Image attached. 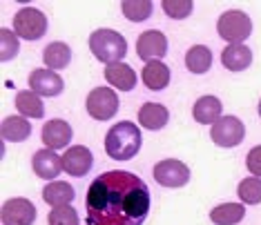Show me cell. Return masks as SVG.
<instances>
[{
	"label": "cell",
	"mask_w": 261,
	"mask_h": 225,
	"mask_svg": "<svg viewBox=\"0 0 261 225\" xmlns=\"http://www.w3.org/2000/svg\"><path fill=\"white\" fill-rule=\"evenodd\" d=\"M154 179L161 183L163 187H183L190 181V170L186 163L176 161V158H165V161L154 165Z\"/></svg>",
	"instance_id": "7"
},
{
	"label": "cell",
	"mask_w": 261,
	"mask_h": 225,
	"mask_svg": "<svg viewBox=\"0 0 261 225\" xmlns=\"http://www.w3.org/2000/svg\"><path fill=\"white\" fill-rule=\"evenodd\" d=\"M237 194H239L241 203H246V205L261 203V179H257V176L243 179L239 183V187H237Z\"/></svg>",
	"instance_id": "27"
},
{
	"label": "cell",
	"mask_w": 261,
	"mask_h": 225,
	"mask_svg": "<svg viewBox=\"0 0 261 225\" xmlns=\"http://www.w3.org/2000/svg\"><path fill=\"white\" fill-rule=\"evenodd\" d=\"M43 199H45L47 205H54V207L69 205L74 201V187L69 185V183H63V181L47 183L43 187Z\"/></svg>",
	"instance_id": "22"
},
{
	"label": "cell",
	"mask_w": 261,
	"mask_h": 225,
	"mask_svg": "<svg viewBox=\"0 0 261 225\" xmlns=\"http://www.w3.org/2000/svg\"><path fill=\"white\" fill-rule=\"evenodd\" d=\"M170 121V111L165 105L161 103H145L143 107L139 109V123L141 127L150 129V132H156V129H163Z\"/></svg>",
	"instance_id": "15"
},
{
	"label": "cell",
	"mask_w": 261,
	"mask_h": 225,
	"mask_svg": "<svg viewBox=\"0 0 261 225\" xmlns=\"http://www.w3.org/2000/svg\"><path fill=\"white\" fill-rule=\"evenodd\" d=\"M0 132H3V138L9 140V143H22L32 134V123L25 116H7L3 121Z\"/></svg>",
	"instance_id": "20"
},
{
	"label": "cell",
	"mask_w": 261,
	"mask_h": 225,
	"mask_svg": "<svg viewBox=\"0 0 261 225\" xmlns=\"http://www.w3.org/2000/svg\"><path fill=\"white\" fill-rule=\"evenodd\" d=\"M152 7L154 5L150 0H123L121 3V9H123V16L132 22H143L152 16Z\"/></svg>",
	"instance_id": "26"
},
{
	"label": "cell",
	"mask_w": 261,
	"mask_h": 225,
	"mask_svg": "<svg viewBox=\"0 0 261 225\" xmlns=\"http://www.w3.org/2000/svg\"><path fill=\"white\" fill-rule=\"evenodd\" d=\"M212 65V51L205 45H194L186 54V67L192 74H205Z\"/></svg>",
	"instance_id": "25"
},
{
	"label": "cell",
	"mask_w": 261,
	"mask_h": 225,
	"mask_svg": "<svg viewBox=\"0 0 261 225\" xmlns=\"http://www.w3.org/2000/svg\"><path fill=\"white\" fill-rule=\"evenodd\" d=\"M221 63L230 72H243L250 67L252 63V51L246 45H228L221 51Z\"/></svg>",
	"instance_id": "19"
},
{
	"label": "cell",
	"mask_w": 261,
	"mask_h": 225,
	"mask_svg": "<svg viewBox=\"0 0 261 225\" xmlns=\"http://www.w3.org/2000/svg\"><path fill=\"white\" fill-rule=\"evenodd\" d=\"M43 61L47 65V69L56 72V69H65L72 61V49H69L65 43L56 40V43H49L43 51Z\"/></svg>",
	"instance_id": "23"
},
{
	"label": "cell",
	"mask_w": 261,
	"mask_h": 225,
	"mask_svg": "<svg viewBox=\"0 0 261 225\" xmlns=\"http://www.w3.org/2000/svg\"><path fill=\"white\" fill-rule=\"evenodd\" d=\"M246 165H248V170L252 172V176H261V145L257 147H252L250 152H248V158H246Z\"/></svg>",
	"instance_id": "31"
},
{
	"label": "cell",
	"mask_w": 261,
	"mask_h": 225,
	"mask_svg": "<svg viewBox=\"0 0 261 225\" xmlns=\"http://www.w3.org/2000/svg\"><path fill=\"white\" fill-rule=\"evenodd\" d=\"M16 109L25 118H43L45 116V105L43 98L32 90H22L16 94Z\"/></svg>",
	"instance_id": "21"
},
{
	"label": "cell",
	"mask_w": 261,
	"mask_h": 225,
	"mask_svg": "<svg viewBox=\"0 0 261 225\" xmlns=\"http://www.w3.org/2000/svg\"><path fill=\"white\" fill-rule=\"evenodd\" d=\"M29 87L38 96H58L65 90V82L56 72L51 69H34L29 74Z\"/></svg>",
	"instance_id": "12"
},
{
	"label": "cell",
	"mask_w": 261,
	"mask_h": 225,
	"mask_svg": "<svg viewBox=\"0 0 261 225\" xmlns=\"http://www.w3.org/2000/svg\"><path fill=\"white\" fill-rule=\"evenodd\" d=\"M0 43H3V51H0V61L7 63L11 61L20 49V43H18V36H16L11 29H3L0 32Z\"/></svg>",
	"instance_id": "30"
},
{
	"label": "cell",
	"mask_w": 261,
	"mask_h": 225,
	"mask_svg": "<svg viewBox=\"0 0 261 225\" xmlns=\"http://www.w3.org/2000/svg\"><path fill=\"white\" fill-rule=\"evenodd\" d=\"M105 78L112 87L121 92H132L136 85V72L129 67L127 63H114L105 67Z\"/></svg>",
	"instance_id": "16"
},
{
	"label": "cell",
	"mask_w": 261,
	"mask_h": 225,
	"mask_svg": "<svg viewBox=\"0 0 261 225\" xmlns=\"http://www.w3.org/2000/svg\"><path fill=\"white\" fill-rule=\"evenodd\" d=\"M49 225H79V214L72 205H63V207H54L47 216Z\"/></svg>",
	"instance_id": "29"
},
{
	"label": "cell",
	"mask_w": 261,
	"mask_h": 225,
	"mask_svg": "<svg viewBox=\"0 0 261 225\" xmlns=\"http://www.w3.org/2000/svg\"><path fill=\"white\" fill-rule=\"evenodd\" d=\"M136 54H139V58L145 63L163 58L168 54V38H165V34L156 32V29L143 32L139 38H136Z\"/></svg>",
	"instance_id": "10"
},
{
	"label": "cell",
	"mask_w": 261,
	"mask_h": 225,
	"mask_svg": "<svg viewBox=\"0 0 261 225\" xmlns=\"http://www.w3.org/2000/svg\"><path fill=\"white\" fill-rule=\"evenodd\" d=\"M246 216V207L239 203H223L210 210V221L215 225H237Z\"/></svg>",
	"instance_id": "24"
},
{
	"label": "cell",
	"mask_w": 261,
	"mask_h": 225,
	"mask_svg": "<svg viewBox=\"0 0 261 225\" xmlns=\"http://www.w3.org/2000/svg\"><path fill=\"white\" fill-rule=\"evenodd\" d=\"M217 32L225 43L230 45H241L243 40L252 34V20L246 11L230 9L221 14V18L217 22Z\"/></svg>",
	"instance_id": "4"
},
{
	"label": "cell",
	"mask_w": 261,
	"mask_h": 225,
	"mask_svg": "<svg viewBox=\"0 0 261 225\" xmlns=\"http://www.w3.org/2000/svg\"><path fill=\"white\" fill-rule=\"evenodd\" d=\"M87 114L96 121H110L118 111V96L110 87H96L87 96Z\"/></svg>",
	"instance_id": "6"
},
{
	"label": "cell",
	"mask_w": 261,
	"mask_h": 225,
	"mask_svg": "<svg viewBox=\"0 0 261 225\" xmlns=\"http://www.w3.org/2000/svg\"><path fill=\"white\" fill-rule=\"evenodd\" d=\"M32 167H34V172H36L38 179H45V181H54L61 172H65L63 170V158L51 150H38L36 154H34Z\"/></svg>",
	"instance_id": "14"
},
{
	"label": "cell",
	"mask_w": 261,
	"mask_h": 225,
	"mask_svg": "<svg viewBox=\"0 0 261 225\" xmlns=\"http://www.w3.org/2000/svg\"><path fill=\"white\" fill-rule=\"evenodd\" d=\"M150 205L152 199L145 181L123 170L96 176L85 196L90 225H143Z\"/></svg>",
	"instance_id": "1"
},
{
	"label": "cell",
	"mask_w": 261,
	"mask_h": 225,
	"mask_svg": "<svg viewBox=\"0 0 261 225\" xmlns=\"http://www.w3.org/2000/svg\"><path fill=\"white\" fill-rule=\"evenodd\" d=\"M141 150V132L134 123L121 121L105 136V152L114 161H129Z\"/></svg>",
	"instance_id": "2"
},
{
	"label": "cell",
	"mask_w": 261,
	"mask_h": 225,
	"mask_svg": "<svg viewBox=\"0 0 261 225\" xmlns=\"http://www.w3.org/2000/svg\"><path fill=\"white\" fill-rule=\"evenodd\" d=\"M92 163H94V156L85 145L67 147V152L63 154V170L67 172L69 176H76V179L85 176L87 172L92 170Z\"/></svg>",
	"instance_id": "11"
},
{
	"label": "cell",
	"mask_w": 261,
	"mask_h": 225,
	"mask_svg": "<svg viewBox=\"0 0 261 225\" xmlns=\"http://www.w3.org/2000/svg\"><path fill=\"white\" fill-rule=\"evenodd\" d=\"M90 49L100 63H121L127 54V43L114 29H96L90 36Z\"/></svg>",
	"instance_id": "3"
},
{
	"label": "cell",
	"mask_w": 261,
	"mask_h": 225,
	"mask_svg": "<svg viewBox=\"0 0 261 225\" xmlns=\"http://www.w3.org/2000/svg\"><path fill=\"white\" fill-rule=\"evenodd\" d=\"M72 127H69V123L61 121V118H54V121L45 123L43 125V134H40V138H43L45 143V150H63V147L69 145V140H72Z\"/></svg>",
	"instance_id": "13"
},
{
	"label": "cell",
	"mask_w": 261,
	"mask_h": 225,
	"mask_svg": "<svg viewBox=\"0 0 261 225\" xmlns=\"http://www.w3.org/2000/svg\"><path fill=\"white\" fill-rule=\"evenodd\" d=\"M3 225H32L36 221V205L29 199H9L0 210Z\"/></svg>",
	"instance_id": "9"
},
{
	"label": "cell",
	"mask_w": 261,
	"mask_h": 225,
	"mask_svg": "<svg viewBox=\"0 0 261 225\" xmlns=\"http://www.w3.org/2000/svg\"><path fill=\"white\" fill-rule=\"evenodd\" d=\"M161 7L165 9V14H168L170 18L183 20V18H188V16L192 14L194 3L192 0H163Z\"/></svg>",
	"instance_id": "28"
},
{
	"label": "cell",
	"mask_w": 261,
	"mask_h": 225,
	"mask_svg": "<svg viewBox=\"0 0 261 225\" xmlns=\"http://www.w3.org/2000/svg\"><path fill=\"white\" fill-rule=\"evenodd\" d=\"M259 116H261V100H259Z\"/></svg>",
	"instance_id": "32"
},
{
	"label": "cell",
	"mask_w": 261,
	"mask_h": 225,
	"mask_svg": "<svg viewBox=\"0 0 261 225\" xmlns=\"http://www.w3.org/2000/svg\"><path fill=\"white\" fill-rule=\"evenodd\" d=\"M141 78H143L145 87L152 92H161L170 85V67L165 63L159 61H150L145 63L143 72H141Z\"/></svg>",
	"instance_id": "18"
},
{
	"label": "cell",
	"mask_w": 261,
	"mask_h": 225,
	"mask_svg": "<svg viewBox=\"0 0 261 225\" xmlns=\"http://www.w3.org/2000/svg\"><path fill=\"white\" fill-rule=\"evenodd\" d=\"M47 32V16L36 7H22L14 16V34L25 40H38Z\"/></svg>",
	"instance_id": "5"
},
{
	"label": "cell",
	"mask_w": 261,
	"mask_h": 225,
	"mask_svg": "<svg viewBox=\"0 0 261 225\" xmlns=\"http://www.w3.org/2000/svg\"><path fill=\"white\" fill-rule=\"evenodd\" d=\"M221 111H223V105L217 96H201L194 103L192 116L201 125H215L219 118H221Z\"/></svg>",
	"instance_id": "17"
},
{
	"label": "cell",
	"mask_w": 261,
	"mask_h": 225,
	"mask_svg": "<svg viewBox=\"0 0 261 225\" xmlns=\"http://www.w3.org/2000/svg\"><path fill=\"white\" fill-rule=\"evenodd\" d=\"M210 134L219 147H237L246 136V127L237 116H221L212 125Z\"/></svg>",
	"instance_id": "8"
}]
</instances>
